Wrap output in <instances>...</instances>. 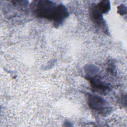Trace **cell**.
Segmentation results:
<instances>
[{
    "instance_id": "7a4b0ae2",
    "label": "cell",
    "mask_w": 127,
    "mask_h": 127,
    "mask_svg": "<svg viewBox=\"0 0 127 127\" xmlns=\"http://www.w3.org/2000/svg\"><path fill=\"white\" fill-rule=\"evenodd\" d=\"M88 104L92 109L97 111L104 110L106 107V101L102 98L94 95L89 97Z\"/></svg>"
},
{
    "instance_id": "8992f818",
    "label": "cell",
    "mask_w": 127,
    "mask_h": 127,
    "mask_svg": "<svg viewBox=\"0 0 127 127\" xmlns=\"http://www.w3.org/2000/svg\"><path fill=\"white\" fill-rule=\"evenodd\" d=\"M119 11L120 14L121 15H123L124 14H126L127 12V9H126V7L125 6H124L123 4H121V5L119 6Z\"/></svg>"
},
{
    "instance_id": "277c9868",
    "label": "cell",
    "mask_w": 127,
    "mask_h": 127,
    "mask_svg": "<svg viewBox=\"0 0 127 127\" xmlns=\"http://www.w3.org/2000/svg\"><path fill=\"white\" fill-rule=\"evenodd\" d=\"M98 10L102 13H107L110 9V4L109 0H102L96 5Z\"/></svg>"
},
{
    "instance_id": "6da1fadb",
    "label": "cell",
    "mask_w": 127,
    "mask_h": 127,
    "mask_svg": "<svg viewBox=\"0 0 127 127\" xmlns=\"http://www.w3.org/2000/svg\"><path fill=\"white\" fill-rule=\"evenodd\" d=\"M31 4L36 16L53 20L57 26L62 24L69 15L66 8L62 4H57L50 0H36Z\"/></svg>"
},
{
    "instance_id": "5b68a950",
    "label": "cell",
    "mask_w": 127,
    "mask_h": 127,
    "mask_svg": "<svg viewBox=\"0 0 127 127\" xmlns=\"http://www.w3.org/2000/svg\"><path fill=\"white\" fill-rule=\"evenodd\" d=\"M91 83L94 87H96L100 89H105L108 88L107 86L103 82H102L99 79L91 78Z\"/></svg>"
},
{
    "instance_id": "3957f363",
    "label": "cell",
    "mask_w": 127,
    "mask_h": 127,
    "mask_svg": "<svg viewBox=\"0 0 127 127\" xmlns=\"http://www.w3.org/2000/svg\"><path fill=\"white\" fill-rule=\"evenodd\" d=\"M90 14L92 20L95 23L99 26H104V24L105 23H104L102 13L98 10L96 5L93 6L91 7Z\"/></svg>"
}]
</instances>
